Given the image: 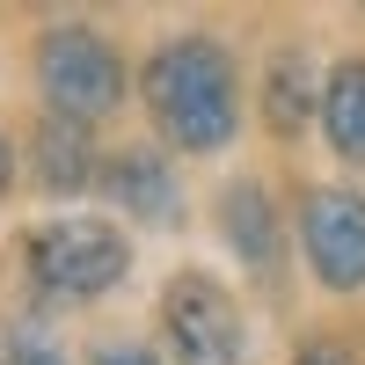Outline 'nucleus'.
<instances>
[{
	"mask_svg": "<svg viewBox=\"0 0 365 365\" xmlns=\"http://www.w3.org/2000/svg\"><path fill=\"white\" fill-rule=\"evenodd\" d=\"M103 190H110V205H125L132 220H154V227H168L175 205H182L175 168H168V154H154V146H125V154L103 168Z\"/></svg>",
	"mask_w": 365,
	"mask_h": 365,
	"instance_id": "obj_6",
	"label": "nucleus"
},
{
	"mask_svg": "<svg viewBox=\"0 0 365 365\" xmlns=\"http://www.w3.org/2000/svg\"><path fill=\"white\" fill-rule=\"evenodd\" d=\"M8 175H15V154H8V139H0V190H8Z\"/></svg>",
	"mask_w": 365,
	"mask_h": 365,
	"instance_id": "obj_14",
	"label": "nucleus"
},
{
	"mask_svg": "<svg viewBox=\"0 0 365 365\" xmlns=\"http://www.w3.org/2000/svg\"><path fill=\"white\" fill-rule=\"evenodd\" d=\"M161 329H168L175 365H241V307H234L212 278H197V270L168 278V292H161Z\"/></svg>",
	"mask_w": 365,
	"mask_h": 365,
	"instance_id": "obj_4",
	"label": "nucleus"
},
{
	"mask_svg": "<svg viewBox=\"0 0 365 365\" xmlns=\"http://www.w3.org/2000/svg\"><path fill=\"white\" fill-rule=\"evenodd\" d=\"M322 132L344 161H365V58H344L322 81Z\"/></svg>",
	"mask_w": 365,
	"mask_h": 365,
	"instance_id": "obj_7",
	"label": "nucleus"
},
{
	"mask_svg": "<svg viewBox=\"0 0 365 365\" xmlns=\"http://www.w3.org/2000/svg\"><path fill=\"white\" fill-rule=\"evenodd\" d=\"M37 182L58 197V190H88L96 182V161H88V139H81V125H51L37 132Z\"/></svg>",
	"mask_w": 365,
	"mask_h": 365,
	"instance_id": "obj_9",
	"label": "nucleus"
},
{
	"mask_svg": "<svg viewBox=\"0 0 365 365\" xmlns=\"http://www.w3.org/2000/svg\"><path fill=\"white\" fill-rule=\"evenodd\" d=\"M139 96L154 110V125L182 154H220L241 125V88H234V58L212 37H168L139 73Z\"/></svg>",
	"mask_w": 365,
	"mask_h": 365,
	"instance_id": "obj_1",
	"label": "nucleus"
},
{
	"mask_svg": "<svg viewBox=\"0 0 365 365\" xmlns=\"http://www.w3.org/2000/svg\"><path fill=\"white\" fill-rule=\"evenodd\" d=\"M299 249H307L329 292H358L365 285V197L336 190V182L307 190L299 197Z\"/></svg>",
	"mask_w": 365,
	"mask_h": 365,
	"instance_id": "obj_5",
	"label": "nucleus"
},
{
	"mask_svg": "<svg viewBox=\"0 0 365 365\" xmlns=\"http://www.w3.org/2000/svg\"><path fill=\"white\" fill-rule=\"evenodd\" d=\"M270 96H263V117H270V132H299L307 125V110H314V73H307V58L299 51H278L270 58Z\"/></svg>",
	"mask_w": 365,
	"mask_h": 365,
	"instance_id": "obj_10",
	"label": "nucleus"
},
{
	"mask_svg": "<svg viewBox=\"0 0 365 365\" xmlns=\"http://www.w3.org/2000/svg\"><path fill=\"white\" fill-rule=\"evenodd\" d=\"M8 365H66V351L51 344V329L37 314H22V322H8Z\"/></svg>",
	"mask_w": 365,
	"mask_h": 365,
	"instance_id": "obj_11",
	"label": "nucleus"
},
{
	"mask_svg": "<svg viewBox=\"0 0 365 365\" xmlns=\"http://www.w3.org/2000/svg\"><path fill=\"white\" fill-rule=\"evenodd\" d=\"M96 365H161V358H154V351H139V344H103Z\"/></svg>",
	"mask_w": 365,
	"mask_h": 365,
	"instance_id": "obj_13",
	"label": "nucleus"
},
{
	"mask_svg": "<svg viewBox=\"0 0 365 365\" xmlns=\"http://www.w3.org/2000/svg\"><path fill=\"white\" fill-rule=\"evenodd\" d=\"M220 212H227L234 256L249 270H278V220H270V197L256 190V182H234V190L220 197Z\"/></svg>",
	"mask_w": 365,
	"mask_h": 365,
	"instance_id": "obj_8",
	"label": "nucleus"
},
{
	"mask_svg": "<svg viewBox=\"0 0 365 365\" xmlns=\"http://www.w3.org/2000/svg\"><path fill=\"white\" fill-rule=\"evenodd\" d=\"M22 256H29V270H37V285L51 299H96V292H110L117 278H125V263H132L125 234H117L110 220H81V212L73 220L29 227Z\"/></svg>",
	"mask_w": 365,
	"mask_h": 365,
	"instance_id": "obj_3",
	"label": "nucleus"
},
{
	"mask_svg": "<svg viewBox=\"0 0 365 365\" xmlns=\"http://www.w3.org/2000/svg\"><path fill=\"white\" fill-rule=\"evenodd\" d=\"M292 365H358V358H351L344 344H329V336H314V344H307V351H299Z\"/></svg>",
	"mask_w": 365,
	"mask_h": 365,
	"instance_id": "obj_12",
	"label": "nucleus"
},
{
	"mask_svg": "<svg viewBox=\"0 0 365 365\" xmlns=\"http://www.w3.org/2000/svg\"><path fill=\"white\" fill-rule=\"evenodd\" d=\"M37 96L51 103L58 125H103L125 103V58L110 51V37H96L88 22H58L37 44Z\"/></svg>",
	"mask_w": 365,
	"mask_h": 365,
	"instance_id": "obj_2",
	"label": "nucleus"
}]
</instances>
